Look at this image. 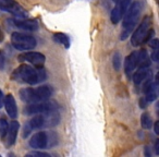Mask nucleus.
Segmentation results:
<instances>
[{
    "label": "nucleus",
    "instance_id": "nucleus-1",
    "mask_svg": "<svg viewBox=\"0 0 159 157\" xmlns=\"http://www.w3.org/2000/svg\"><path fill=\"white\" fill-rule=\"evenodd\" d=\"M47 73L43 67L34 68L31 64H21L10 75V79L14 82L23 84L35 85L46 80Z\"/></svg>",
    "mask_w": 159,
    "mask_h": 157
},
{
    "label": "nucleus",
    "instance_id": "nucleus-2",
    "mask_svg": "<svg viewBox=\"0 0 159 157\" xmlns=\"http://www.w3.org/2000/svg\"><path fill=\"white\" fill-rule=\"evenodd\" d=\"M60 115L58 110L48 111L44 113H37L26 122L23 129V137H27L29 134L34 130H39L43 128H51L59 123Z\"/></svg>",
    "mask_w": 159,
    "mask_h": 157
},
{
    "label": "nucleus",
    "instance_id": "nucleus-3",
    "mask_svg": "<svg viewBox=\"0 0 159 157\" xmlns=\"http://www.w3.org/2000/svg\"><path fill=\"white\" fill-rule=\"evenodd\" d=\"M142 3L141 1H134L133 3H130V6L126 9L124 13L123 22H122V33H121V40H124L132 34L133 29L139 21V14L142 12Z\"/></svg>",
    "mask_w": 159,
    "mask_h": 157
},
{
    "label": "nucleus",
    "instance_id": "nucleus-4",
    "mask_svg": "<svg viewBox=\"0 0 159 157\" xmlns=\"http://www.w3.org/2000/svg\"><path fill=\"white\" fill-rule=\"evenodd\" d=\"M20 97L26 104H33V103L43 102L50 98V96L53 94V90L50 85H42L36 89L27 87V89H22L20 92Z\"/></svg>",
    "mask_w": 159,
    "mask_h": 157
},
{
    "label": "nucleus",
    "instance_id": "nucleus-5",
    "mask_svg": "<svg viewBox=\"0 0 159 157\" xmlns=\"http://www.w3.org/2000/svg\"><path fill=\"white\" fill-rule=\"evenodd\" d=\"M11 43L12 46L20 51L32 50L37 45V40L34 36L20 32H14L11 34Z\"/></svg>",
    "mask_w": 159,
    "mask_h": 157
},
{
    "label": "nucleus",
    "instance_id": "nucleus-6",
    "mask_svg": "<svg viewBox=\"0 0 159 157\" xmlns=\"http://www.w3.org/2000/svg\"><path fill=\"white\" fill-rule=\"evenodd\" d=\"M59 106L56 102L52 100H43V102L33 103V104H29L24 107L23 113L24 115L32 116V115H37V113H48V111H55L58 110Z\"/></svg>",
    "mask_w": 159,
    "mask_h": 157
},
{
    "label": "nucleus",
    "instance_id": "nucleus-7",
    "mask_svg": "<svg viewBox=\"0 0 159 157\" xmlns=\"http://www.w3.org/2000/svg\"><path fill=\"white\" fill-rule=\"evenodd\" d=\"M150 26H152V16H147L143 19L141 24L133 32L132 36H131V44H132V46L136 47L144 44V39H145L147 33L149 32Z\"/></svg>",
    "mask_w": 159,
    "mask_h": 157
},
{
    "label": "nucleus",
    "instance_id": "nucleus-8",
    "mask_svg": "<svg viewBox=\"0 0 159 157\" xmlns=\"http://www.w3.org/2000/svg\"><path fill=\"white\" fill-rule=\"evenodd\" d=\"M0 10L1 11L8 12V13L12 14L16 18L22 19L27 18L29 13L23 9L22 6H20L18 2H16L14 0H0Z\"/></svg>",
    "mask_w": 159,
    "mask_h": 157
},
{
    "label": "nucleus",
    "instance_id": "nucleus-9",
    "mask_svg": "<svg viewBox=\"0 0 159 157\" xmlns=\"http://www.w3.org/2000/svg\"><path fill=\"white\" fill-rule=\"evenodd\" d=\"M18 60L21 62H27L29 64L34 67H43L46 61V57L42 53L27 50V53H21L18 57Z\"/></svg>",
    "mask_w": 159,
    "mask_h": 157
},
{
    "label": "nucleus",
    "instance_id": "nucleus-10",
    "mask_svg": "<svg viewBox=\"0 0 159 157\" xmlns=\"http://www.w3.org/2000/svg\"><path fill=\"white\" fill-rule=\"evenodd\" d=\"M130 3L131 0H120L119 2H117V6L113 8L110 14V20L113 24H118L121 21Z\"/></svg>",
    "mask_w": 159,
    "mask_h": 157
},
{
    "label": "nucleus",
    "instance_id": "nucleus-11",
    "mask_svg": "<svg viewBox=\"0 0 159 157\" xmlns=\"http://www.w3.org/2000/svg\"><path fill=\"white\" fill-rule=\"evenodd\" d=\"M10 25L13 27L24 31H37L38 30V23L35 20H30V19H12L8 21Z\"/></svg>",
    "mask_w": 159,
    "mask_h": 157
},
{
    "label": "nucleus",
    "instance_id": "nucleus-12",
    "mask_svg": "<svg viewBox=\"0 0 159 157\" xmlns=\"http://www.w3.org/2000/svg\"><path fill=\"white\" fill-rule=\"evenodd\" d=\"M48 134L44 131H39L31 137L29 144L34 150H44L48 146Z\"/></svg>",
    "mask_w": 159,
    "mask_h": 157
},
{
    "label": "nucleus",
    "instance_id": "nucleus-13",
    "mask_svg": "<svg viewBox=\"0 0 159 157\" xmlns=\"http://www.w3.org/2000/svg\"><path fill=\"white\" fill-rule=\"evenodd\" d=\"M19 130H20V124L18 121H11V123L9 124V128H8V132L6 135V146L7 147H11L12 145H14L16 141V136H18Z\"/></svg>",
    "mask_w": 159,
    "mask_h": 157
},
{
    "label": "nucleus",
    "instance_id": "nucleus-14",
    "mask_svg": "<svg viewBox=\"0 0 159 157\" xmlns=\"http://www.w3.org/2000/svg\"><path fill=\"white\" fill-rule=\"evenodd\" d=\"M3 105H5V108L9 117L12 119H16L18 117V106H16V99H14L12 94H8L7 96H5Z\"/></svg>",
    "mask_w": 159,
    "mask_h": 157
},
{
    "label": "nucleus",
    "instance_id": "nucleus-15",
    "mask_svg": "<svg viewBox=\"0 0 159 157\" xmlns=\"http://www.w3.org/2000/svg\"><path fill=\"white\" fill-rule=\"evenodd\" d=\"M137 64H139V51H133L124 60V70L126 74L130 75L131 73H133Z\"/></svg>",
    "mask_w": 159,
    "mask_h": 157
},
{
    "label": "nucleus",
    "instance_id": "nucleus-16",
    "mask_svg": "<svg viewBox=\"0 0 159 157\" xmlns=\"http://www.w3.org/2000/svg\"><path fill=\"white\" fill-rule=\"evenodd\" d=\"M150 76H152V71H150L149 67L139 68V70L133 74V82L136 85H139Z\"/></svg>",
    "mask_w": 159,
    "mask_h": 157
},
{
    "label": "nucleus",
    "instance_id": "nucleus-17",
    "mask_svg": "<svg viewBox=\"0 0 159 157\" xmlns=\"http://www.w3.org/2000/svg\"><path fill=\"white\" fill-rule=\"evenodd\" d=\"M52 39L55 43L64 46L66 48L70 47V37L64 33H55L52 35Z\"/></svg>",
    "mask_w": 159,
    "mask_h": 157
},
{
    "label": "nucleus",
    "instance_id": "nucleus-18",
    "mask_svg": "<svg viewBox=\"0 0 159 157\" xmlns=\"http://www.w3.org/2000/svg\"><path fill=\"white\" fill-rule=\"evenodd\" d=\"M8 128H9V123H8L7 119L5 117H0V140L1 141H5Z\"/></svg>",
    "mask_w": 159,
    "mask_h": 157
},
{
    "label": "nucleus",
    "instance_id": "nucleus-19",
    "mask_svg": "<svg viewBox=\"0 0 159 157\" xmlns=\"http://www.w3.org/2000/svg\"><path fill=\"white\" fill-rule=\"evenodd\" d=\"M141 126L144 129H150L152 127V119L149 113H144L141 116Z\"/></svg>",
    "mask_w": 159,
    "mask_h": 157
},
{
    "label": "nucleus",
    "instance_id": "nucleus-20",
    "mask_svg": "<svg viewBox=\"0 0 159 157\" xmlns=\"http://www.w3.org/2000/svg\"><path fill=\"white\" fill-rule=\"evenodd\" d=\"M112 64H113V68H115L116 71H119L120 68H121V64H122V58H121V55L120 53H116L113 55V58H112Z\"/></svg>",
    "mask_w": 159,
    "mask_h": 157
},
{
    "label": "nucleus",
    "instance_id": "nucleus-21",
    "mask_svg": "<svg viewBox=\"0 0 159 157\" xmlns=\"http://www.w3.org/2000/svg\"><path fill=\"white\" fill-rule=\"evenodd\" d=\"M26 156H42V157H49L50 154H47V153H42V152H32L29 153Z\"/></svg>",
    "mask_w": 159,
    "mask_h": 157
},
{
    "label": "nucleus",
    "instance_id": "nucleus-22",
    "mask_svg": "<svg viewBox=\"0 0 159 157\" xmlns=\"http://www.w3.org/2000/svg\"><path fill=\"white\" fill-rule=\"evenodd\" d=\"M148 43H149V46L152 47V49H158V47H159V40L157 39V38H155V39H150Z\"/></svg>",
    "mask_w": 159,
    "mask_h": 157
},
{
    "label": "nucleus",
    "instance_id": "nucleus-23",
    "mask_svg": "<svg viewBox=\"0 0 159 157\" xmlns=\"http://www.w3.org/2000/svg\"><path fill=\"white\" fill-rule=\"evenodd\" d=\"M154 36V31L152 30H149V32L147 33V35H146V37H145V39H144V44L145 43H148L150 39H152V37Z\"/></svg>",
    "mask_w": 159,
    "mask_h": 157
},
{
    "label": "nucleus",
    "instance_id": "nucleus-24",
    "mask_svg": "<svg viewBox=\"0 0 159 157\" xmlns=\"http://www.w3.org/2000/svg\"><path fill=\"white\" fill-rule=\"evenodd\" d=\"M158 55H159V51H158V49H154V53H152V61H155V62H158V60H159Z\"/></svg>",
    "mask_w": 159,
    "mask_h": 157
},
{
    "label": "nucleus",
    "instance_id": "nucleus-25",
    "mask_svg": "<svg viewBox=\"0 0 159 157\" xmlns=\"http://www.w3.org/2000/svg\"><path fill=\"white\" fill-rule=\"evenodd\" d=\"M147 104H148V102L145 99V97H142L141 99H139V107H141L142 109H145L146 107H147Z\"/></svg>",
    "mask_w": 159,
    "mask_h": 157
},
{
    "label": "nucleus",
    "instance_id": "nucleus-26",
    "mask_svg": "<svg viewBox=\"0 0 159 157\" xmlns=\"http://www.w3.org/2000/svg\"><path fill=\"white\" fill-rule=\"evenodd\" d=\"M3 100H5V96H3L2 91L0 90V108H2V106H3Z\"/></svg>",
    "mask_w": 159,
    "mask_h": 157
},
{
    "label": "nucleus",
    "instance_id": "nucleus-27",
    "mask_svg": "<svg viewBox=\"0 0 159 157\" xmlns=\"http://www.w3.org/2000/svg\"><path fill=\"white\" fill-rule=\"evenodd\" d=\"M155 152H156L157 155H159V140L155 142Z\"/></svg>",
    "mask_w": 159,
    "mask_h": 157
},
{
    "label": "nucleus",
    "instance_id": "nucleus-28",
    "mask_svg": "<svg viewBox=\"0 0 159 157\" xmlns=\"http://www.w3.org/2000/svg\"><path fill=\"white\" fill-rule=\"evenodd\" d=\"M144 154H145L146 157H150V156H152V152L149 150V147H147V146H146V147H145V153H144Z\"/></svg>",
    "mask_w": 159,
    "mask_h": 157
},
{
    "label": "nucleus",
    "instance_id": "nucleus-29",
    "mask_svg": "<svg viewBox=\"0 0 159 157\" xmlns=\"http://www.w3.org/2000/svg\"><path fill=\"white\" fill-rule=\"evenodd\" d=\"M154 129H155V133H156V134H159V121L155 122Z\"/></svg>",
    "mask_w": 159,
    "mask_h": 157
},
{
    "label": "nucleus",
    "instance_id": "nucleus-30",
    "mask_svg": "<svg viewBox=\"0 0 159 157\" xmlns=\"http://www.w3.org/2000/svg\"><path fill=\"white\" fill-rule=\"evenodd\" d=\"M3 39H5V35H3L2 30H1V27H0V43H2Z\"/></svg>",
    "mask_w": 159,
    "mask_h": 157
},
{
    "label": "nucleus",
    "instance_id": "nucleus-31",
    "mask_svg": "<svg viewBox=\"0 0 159 157\" xmlns=\"http://www.w3.org/2000/svg\"><path fill=\"white\" fill-rule=\"evenodd\" d=\"M113 1H115V2H116V3H117V2H119L120 0H113Z\"/></svg>",
    "mask_w": 159,
    "mask_h": 157
}]
</instances>
